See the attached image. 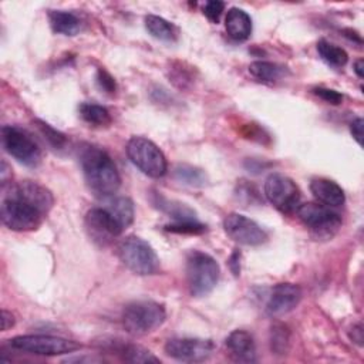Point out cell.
Returning <instances> with one entry per match:
<instances>
[{
	"mask_svg": "<svg viewBox=\"0 0 364 364\" xmlns=\"http://www.w3.org/2000/svg\"><path fill=\"white\" fill-rule=\"evenodd\" d=\"M54 205L50 189L34 181H20L3 186L0 216L4 226L28 232L41 223Z\"/></svg>",
	"mask_w": 364,
	"mask_h": 364,
	"instance_id": "1",
	"label": "cell"
},
{
	"mask_svg": "<svg viewBox=\"0 0 364 364\" xmlns=\"http://www.w3.org/2000/svg\"><path fill=\"white\" fill-rule=\"evenodd\" d=\"M80 165L90 191L101 198L114 195L119 185L121 176L112 158L94 145H84L80 151Z\"/></svg>",
	"mask_w": 364,
	"mask_h": 364,
	"instance_id": "2",
	"label": "cell"
},
{
	"mask_svg": "<svg viewBox=\"0 0 364 364\" xmlns=\"http://www.w3.org/2000/svg\"><path fill=\"white\" fill-rule=\"evenodd\" d=\"M220 267L208 253L192 250L186 257V282L193 297L208 296L218 284Z\"/></svg>",
	"mask_w": 364,
	"mask_h": 364,
	"instance_id": "3",
	"label": "cell"
},
{
	"mask_svg": "<svg viewBox=\"0 0 364 364\" xmlns=\"http://www.w3.org/2000/svg\"><path fill=\"white\" fill-rule=\"evenodd\" d=\"M119 260L132 273L149 276L159 272V257L154 247L138 236H128L121 240L117 249Z\"/></svg>",
	"mask_w": 364,
	"mask_h": 364,
	"instance_id": "4",
	"label": "cell"
},
{
	"mask_svg": "<svg viewBox=\"0 0 364 364\" xmlns=\"http://www.w3.org/2000/svg\"><path fill=\"white\" fill-rule=\"evenodd\" d=\"M165 307L154 300H136L124 307L122 324L131 334H146L164 324Z\"/></svg>",
	"mask_w": 364,
	"mask_h": 364,
	"instance_id": "5",
	"label": "cell"
},
{
	"mask_svg": "<svg viewBox=\"0 0 364 364\" xmlns=\"http://www.w3.org/2000/svg\"><path fill=\"white\" fill-rule=\"evenodd\" d=\"M127 155L129 161L149 178H161L168 171L164 152L145 136H132L127 144Z\"/></svg>",
	"mask_w": 364,
	"mask_h": 364,
	"instance_id": "6",
	"label": "cell"
},
{
	"mask_svg": "<svg viewBox=\"0 0 364 364\" xmlns=\"http://www.w3.org/2000/svg\"><path fill=\"white\" fill-rule=\"evenodd\" d=\"M9 344L14 350L37 355H61L81 348V344L74 340L46 334L16 336L9 340Z\"/></svg>",
	"mask_w": 364,
	"mask_h": 364,
	"instance_id": "7",
	"label": "cell"
},
{
	"mask_svg": "<svg viewBox=\"0 0 364 364\" xmlns=\"http://www.w3.org/2000/svg\"><path fill=\"white\" fill-rule=\"evenodd\" d=\"M296 215L300 222L317 237L330 239L341 228V218L326 205L307 202L299 205Z\"/></svg>",
	"mask_w": 364,
	"mask_h": 364,
	"instance_id": "8",
	"label": "cell"
},
{
	"mask_svg": "<svg viewBox=\"0 0 364 364\" xmlns=\"http://www.w3.org/2000/svg\"><path fill=\"white\" fill-rule=\"evenodd\" d=\"M1 145L4 151L27 166H37L41 162V149L34 138L24 129L14 125L1 128Z\"/></svg>",
	"mask_w": 364,
	"mask_h": 364,
	"instance_id": "9",
	"label": "cell"
},
{
	"mask_svg": "<svg viewBox=\"0 0 364 364\" xmlns=\"http://www.w3.org/2000/svg\"><path fill=\"white\" fill-rule=\"evenodd\" d=\"M267 200L282 213H293L300 205V189L296 182L283 173H270L264 181Z\"/></svg>",
	"mask_w": 364,
	"mask_h": 364,
	"instance_id": "10",
	"label": "cell"
},
{
	"mask_svg": "<svg viewBox=\"0 0 364 364\" xmlns=\"http://www.w3.org/2000/svg\"><path fill=\"white\" fill-rule=\"evenodd\" d=\"M85 230L91 240L100 246L112 243L124 229L107 208H92L85 213Z\"/></svg>",
	"mask_w": 364,
	"mask_h": 364,
	"instance_id": "11",
	"label": "cell"
},
{
	"mask_svg": "<svg viewBox=\"0 0 364 364\" xmlns=\"http://www.w3.org/2000/svg\"><path fill=\"white\" fill-rule=\"evenodd\" d=\"M215 343L208 338H171L165 344V353L183 363H199L208 360L215 351Z\"/></svg>",
	"mask_w": 364,
	"mask_h": 364,
	"instance_id": "12",
	"label": "cell"
},
{
	"mask_svg": "<svg viewBox=\"0 0 364 364\" xmlns=\"http://www.w3.org/2000/svg\"><path fill=\"white\" fill-rule=\"evenodd\" d=\"M223 229L239 245L259 246L267 240L266 232L255 220L240 213H229L223 220Z\"/></svg>",
	"mask_w": 364,
	"mask_h": 364,
	"instance_id": "13",
	"label": "cell"
},
{
	"mask_svg": "<svg viewBox=\"0 0 364 364\" xmlns=\"http://www.w3.org/2000/svg\"><path fill=\"white\" fill-rule=\"evenodd\" d=\"M301 300V289L293 283L276 284L266 303V313L272 317H280L297 307Z\"/></svg>",
	"mask_w": 364,
	"mask_h": 364,
	"instance_id": "14",
	"label": "cell"
},
{
	"mask_svg": "<svg viewBox=\"0 0 364 364\" xmlns=\"http://www.w3.org/2000/svg\"><path fill=\"white\" fill-rule=\"evenodd\" d=\"M225 344L233 360L240 363L256 361V344L250 333L245 330H233L226 337Z\"/></svg>",
	"mask_w": 364,
	"mask_h": 364,
	"instance_id": "15",
	"label": "cell"
},
{
	"mask_svg": "<svg viewBox=\"0 0 364 364\" xmlns=\"http://www.w3.org/2000/svg\"><path fill=\"white\" fill-rule=\"evenodd\" d=\"M310 191L313 196L323 205L337 208L346 202L344 191L334 181L326 178H314L310 182Z\"/></svg>",
	"mask_w": 364,
	"mask_h": 364,
	"instance_id": "16",
	"label": "cell"
},
{
	"mask_svg": "<svg viewBox=\"0 0 364 364\" xmlns=\"http://www.w3.org/2000/svg\"><path fill=\"white\" fill-rule=\"evenodd\" d=\"M225 27L230 38L236 41H245L252 34V18L245 10L232 7L226 14Z\"/></svg>",
	"mask_w": 364,
	"mask_h": 364,
	"instance_id": "17",
	"label": "cell"
},
{
	"mask_svg": "<svg viewBox=\"0 0 364 364\" xmlns=\"http://www.w3.org/2000/svg\"><path fill=\"white\" fill-rule=\"evenodd\" d=\"M108 347L114 353L121 355L122 360L129 361V363H158L159 361V358H156L149 350H146L138 344L111 340V341H108Z\"/></svg>",
	"mask_w": 364,
	"mask_h": 364,
	"instance_id": "18",
	"label": "cell"
},
{
	"mask_svg": "<svg viewBox=\"0 0 364 364\" xmlns=\"http://www.w3.org/2000/svg\"><path fill=\"white\" fill-rule=\"evenodd\" d=\"M249 73L257 81L276 82L279 80H283L289 74V70L284 65H280L277 63L259 60V61L250 63Z\"/></svg>",
	"mask_w": 364,
	"mask_h": 364,
	"instance_id": "19",
	"label": "cell"
},
{
	"mask_svg": "<svg viewBox=\"0 0 364 364\" xmlns=\"http://www.w3.org/2000/svg\"><path fill=\"white\" fill-rule=\"evenodd\" d=\"M48 20L51 28L64 36H75L81 30V20L70 11L51 10L48 13Z\"/></svg>",
	"mask_w": 364,
	"mask_h": 364,
	"instance_id": "20",
	"label": "cell"
},
{
	"mask_svg": "<svg viewBox=\"0 0 364 364\" xmlns=\"http://www.w3.org/2000/svg\"><path fill=\"white\" fill-rule=\"evenodd\" d=\"M154 205L161 209L162 212L168 213L175 219V222H182V220H196L195 210H192L188 205L181 203L178 200H169L161 193H155L152 198Z\"/></svg>",
	"mask_w": 364,
	"mask_h": 364,
	"instance_id": "21",
	"label": "cell"
},
{
	"mask_svg": "<svg viewBox=\"0 0 364 364\" xmlns=\"http://www.w3.org/2000/svg\"><path fill=\"white\" fill-rule=\"evenodd\" d=\"M145 28L152 37L161 41H175L178 37L176 27L168 20L155 14H148L145 17Z\"/></svg>",
	"mask_w": 364,
	"mask_h": 364,
	"instance_id": "22",
	"label": "cell"
},
{
	"mask_svg": "<svg viewBox=\"0 0 364 364\" xmlns=\"http://www.w3.org/2000/svg\"><path fill=\"white\" fill-rule=\"evenodd\" d=\"M105 208L114 216V219L121 225L122 229H127L134 222L135 210H134V203L127 196L114 198L112 200L108 202Z\"/></svg>",
	"mask_w": 364,
	"mask_h": 364,
	"instance_id": "23",
	"label": "cell"
},
{
	"mask_svg": "<svg viewBox=\"0 0 364 364\" xmlns=\"http://www.w3.org/2000/svg\"><path fill=\"white\" fill-rule=\"evenodd\" d=\"M317 53L321 57L324 63H327L331 67L340 68L347 64L348 55L344 48L327 41V40H320L317 43Z\"/></svg>",
	"mask_w": 364,
	"mask_h": 364,
	"instance_id": "24",
	"label": "cell"
},
{
	"mask_svg": "<svg viewBox=\"0 0 364 364\" xmlns=\"http://www.w3.org/2000/svg\"><path fill=\"white\" fill-rule=\"evenodd\" d=\"M78 111H80L81 118L90 125L104 127L111 122L109 111L102 105L92 104V102H82V104H80Z\"/></svg>",
	"mask_w": 364,
	"mask_h": 364,
	"instance_id": "25",
	"label": "cell"
},
{
	"mask_svg": "<svg viewBox=\"0 0 364 364\" xmlns=\"http://www.w3.org/2000/svg\"><path fill=\"white\" fill-rule=\"evenodd\" d=\"M173 176L179 182H183V183L191 185V186H203L206 183L205 172L202 169L196 168V166L186 165V164L178 165L173 169Z\"/></svg>",
	"mask_w": 364,
	"mask_h": 364,
	"instance_id": "26",
	"label": "cell"
},
{
	"mask_svg": "<svg viewBox=\"0 0 364 364\" xmlns=\"http://www.w3.org/2000/svg\"><path fill=\"white\" fill-rule=\"evenodd\" d=\"M36 128L38 129L40 135L44 138V141L51 145L55 149H61L65 144H67V138L63 132L57 131L55 128H53L50 124L41 121V119H36L34 121Z\"/></svg>",
	"mask_w": 364,
	"mask_h": 364,
	"instance_id": "27",
	"label": "cell"
},
{
	"mask_svg": "<svg viewBox=\"0 0 364 364\" xmlns=\"http://www.w3.org/2000/svg\"><path fill=\"white\" fill-rule=\"evenodd\" d=\"M270 346L276 354H286L289 348V330L284 326L279 324L272 327Z\"/></svg>",
	"mask_w": 364,
	"mask_h": 364,
	"instance_id": "28",
	"label": "cell"
},
{
	"mask_svg": "<svg viewBox=\"0 0 364 364\" xmlns=\"http://www.w3.org/2000/svg\"><path fill=\"white\" fill-rule=\"evenodd\" d=\"M165 229L173 233H188V235H199L206 230V226L199 223L198 220H182L166 225Z\"/></svg>",
	"mask_w": 364,
	"mask_h": 364,
	"instance_id": "29",
	"label": "cell"
},
{
	"mask_svg": "<svg viewBox=\"0 0 364 364\" xmlns=\"http://www.w3.org/2000/svg\"><path fill=\"white\" fill-rule=\"evenodd\" d=\"M97 82H98L100 88L102 91H105L107 94H114L117 91L115 80L104 68H98V71H97Z\"/></svg>",
	"mask_w": 364,
	"mask_h": 364,
	"instance_id": "30",
	"label": "cell"
},
{
	"mask_svg": "<svg viewBox=\"0 0 364 364\" xmlns=\"http://www.w3.org/2000/svg\"><path fill=\"white\" fill-rule=\"evenodd\" d=\"M313 92L321 98L323 101L328 102V104H333V105H338L341 101H343V95L336 91V90H331V88H324V87H316L313 88Z\"/></svg>",
	"mask_w": 364,
	"mask_h": 364,
	"instance_id": "31",
	"label": "cell"
},
{
	"mask_svg": "<svg viewBox=\"0 0 364 364\" xmlns=\"http://www.w3.org/2000/svg\"><path fill=\"white\" fill-rule=\"evenodd\" d=\"M223 9H225V3L223 1H219V0H212V1H208L203 7V14L212 21V23H218L222 13H223Z\"/></svg>",
	"mask_w": 364,
	"mask_h": 364,
	"instance_id": "32",
	"label": "cell"
},
{
	"mask_svg": "<svg viewBox=\"0 0 364 364\" xmlns=\"http://www.w3.org/2000/svg\"><path fill=\"white\" fill-rule=\"evenodd\" d=\"M363 125H364V121L363 118H355L351 124H350V131H351V135L353 138L357 141L358 145H361L363 142Z\"/></svg>",
	"mask_w": 364,
	"mask_h": 364,
	"instance_id": "33",
	"label": "cell"
},
{
	"mask_svg": "<svg viewBox=\"0 0 364 364\" xmlns=\"http://www.w3.org/2000/svg\"><path fill=\"white\" fill-rule=\"evenodd\" d=\"M13 326H14V316L7 310H1V330L6 331Z\"/></svg>",
	"mask_w": 364,
	"mask_h": 364,
	"instance_id": "34",
	"label": "cell"
},
{
	"mask_svg": "<svg viewBox=\"0 0 364 364\" xmlns=\"http://www.w3.org/2000/svg\"><path fill=\"white\" fill-rule=\"evenodd\" d=\"M229 266H230V270L233 272L235 276H239L240 274V253L235 252L230 259H229Z\"/></svg>",
	"mask_w": 364,
	"mask_h": 364,
	"instance_id": "35",
	"label": "cell"
},
{
	"mask_svg": "<svg viewBox=\"0 0 364 364\" xmlns=\"http://www.w3.org/2000/svg\"><path fill=\"white\" fill-rule=\"evenodd\" d=\"M351 330H353V331L350 333L351 340H353L354 343H357L358 346H363V327H361V324L354 326Z\"/></svg>",
	"mask_w": 364,
	"mask_h": 364,
	"instance_id": "36",
	"label": "cell"
},
{
	"mask_svg": "<svg viewBox=\"0 0 364 364\" xmlns=\"http://www.w3.org/2000/svg\"><path fill=\"white\" fill-rule=\"evenodd\" d=\"M10 168L6 161H1V168H0V175H1V186H6L9 183V178L11 179V172H9Z\"/></svg>",
	"mask_w": 364,
	"mask_h": 364,
	"instance_id": "37",
	"label": "cell"
},
{
	"mask_svg": "<svg viewBox=\"0 0 364 364\" xmlns=\"http://www.w3.org/2000/svg\"><path fill=\"white\" fill-rule=\"evenodd\" d=\"M363 68H364V61H363V58H358V60L354 63V73L357 74L358 78H363V75H364Z\"/></svg>",
	"mask_w": 364,
	"mask_h": 364,
	"instance_id": "38",
	"label": "cell"
}]
</instances>
